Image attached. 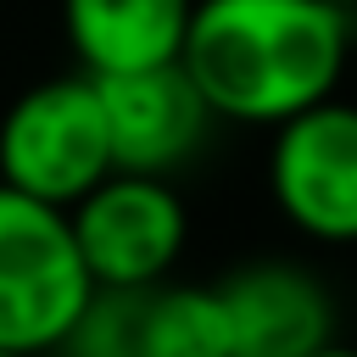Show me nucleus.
Returning a JSON list of instances; mask_svg holds the SVG:
<instances>
[{
    "mask_svg": "<svg viewBox=\"0 0 357 357\" xmlns=\"http://www.w3.org/2000/svg\"><path fill=\"white\" fill-rule=\"evenodd\" d=\"M351 11L324 0H195L178 67L218 123L273 128L340 89Z\"/></svg>",
    "mask_w": 357,
    "mask_h": 357,
    "instance_id": "obj_1",
    "label": "nucleus"
},
{
    "mask_svg": "<svg viewBox=\"0 0 357 357\" xmlns=\"http://www.w3.org/2000/svg\"><path fill=\"white\" fill-rule=\"evenodd\" d=\"M95 279L67 206L0 184V351L50 357L89 307Z\"/></svg>",
    "mask_w": 357,
    "mask_h": 357,
    "instance_id": "obj_2",
    "label": "nucleus"
},
{
    "mask_svg": "<svg viewBox=\"0 0 357 357\" xmlns=\"http://www.w3.org/2000/svg\"><path fill=\"white\" fill-rule=\"evenodd\" d=\"M112 173V134L100 84L89 73L39 78L0 117V184L73 206Z\"/></svg>",
    "mask_w": 357,
    "mask_h": 357,
    "instance_id": "obj_3",
    "label": "nucleus"
},
{
    "mask_svg": "<svg viewBox=\"0 0 357 357\" xmlns=\"http://www.w3.org/2000/svg\"><path fill=\"white\" fill-rule=\"evenodd\" d=\"M73 240L95 290H151L173 273L190 240V212L178 190L156 173L112 167L89 195L67 206Z\"/></svg>",
    "mask_w": 357,
    "mask_h": 357,
    "instance_id": "obj_4",
    "label": "nucleus"
},
{
    "mask_svg": "<svg viewBox=\"0 0 357 357\" xmlns=\"http://www.w3.org/2000/svg\"><path fill=\"white\" fill-rule=\"evenodd\" d=\"M268 195L318 245H357V106L329 95L268 128Z\"/></svg>",
    "mask_w": 357,
    "mask_h": 357,
    "instance_id": "obj_5",
    "label": "nucleus"
},
{
    "mask_svg": "<svg viewBox=\"0 0 357 357\" xmlns=\"http://www.w3.org/2000/svg\"><path fill=\"white\" fill-rule=\"evenodd\" d=\"M95 84H100L106 134H112V167H123V173L173 178L184 162L201 156V145L218 128L206 95L195 89V78L178 61L95 78Z\"/></svg>",
    "mask_w": 357,
    "mask_h": 357,
    "instance_id": "obj_6",
    "label": "nucleus"
},
{
    "mask_svg": "<svg viewBox=\"0 0 357 357\" xmlns=\"http://www.w3.org/2000/svg\"><path fill=\"white\" fill-rule=\"evenodd\" d=\"M234 357H312L335 340L340 312L329 284L290 257H257L240 262L229 279H218Z\"/></svg>",
    "mask_w": 357,
    "mask_h": 357,
    "instance_id": "obj_7",
    "label": "nucleus"
},
{
    "mask_svg": "<svg viewBox=\"0 0 357 357\" xmlns=\"http://www.w3.org/2000/svg\"><path fill=\"white\" fill-rule=\"evenodd\" d=\"M195 0H61V28L89 78L178 61Z\"/></svg>",
    "mask_w": 357,
    "mask_h": 357,
    "instance_id": "obj_8",
    "label": "nucleus"
},
{
    "mask_svg": "<svg viewBox=\"0 0 357 357\" xmlns=\"http://www.w3.org/2000/svg\"><path fill=\"white\" fill-rule=\"evenodd\" d=\"M139 346L145 357H234L229 312L218 284H151L139 290Z\"/></svg>",
    "mask_w": 357,
    "mask_h": 357,
    "instance_id": "obj_9",
    "label": "nucleus"
},
{
    "mask_svg": "<svg viewBox=\"0 0 357 357\" xmlns=\"http://www.w3.org/2000/svg\"><path fill=\"white\" fill-rule=\"evenodd\" d=\"M50 357H145L139 346V290H95L78 324Z\"/></svg>",
    "mask_w": 357,
    "mask_h": 357,
    "instance_id": "obj_10",
    "label": "nucleus"
},
{
    "mask_svg": "<svg viewBox=\"0 0 357 357\" xmlns=\"http://www.w3.org/2000/svg\"><path fill=\"white\" fill-rule=\"evenodd\" d=\"M312 357H357V346H340V340H329V346H318Z\"/></svg>",
    "mask_w": 357,
    "mask_h": 357,
    "instance_id": "obj_11",
    "label": "nucleus"
},
{
    "mask_svg": "<svg viewBox=\"0 0 357 357\" xmlns=\"http://www.w3.org/2000/svg\"><path fill=\"white\" fill-rule=\"evenodd\" d=\"M324 6H335V11H357V0H324Z\"/></svg>",
    "mask_w": 357,
    "mask_h": 357,
    "instance_id": "obj_12",
    "label": "nucleus"
},
{
    "mask_svg": "<svg viewBox=\"0 0 357 357\" xmlns=\"http://www.w3.org/2000/svg\"><path fill=\"white\" fill-rule=\"evenodd\" d=\"M0 357H22V351H0Z\"/></svg>",
    "mask_w": 357,
    "mask_h": 357,
    "instance_id": "obj_13",
    "label": "nucleus"
}]
</instances>
